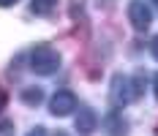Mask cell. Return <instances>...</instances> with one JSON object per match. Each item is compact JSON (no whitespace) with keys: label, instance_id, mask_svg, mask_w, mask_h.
I'll return each instance as SVG.
<instances>
[{"label":"cell","instance_id":"cell-7","mask_svg":"<svg viewBox=\"0 0 158 136\" xmlns=\"http://www.w3.org/2000/svg\"><path fill=\"white\" fill-rule=\"evenodd\" d=\"M19 98H22V104H27V106H38L44 101V90L41 87H25L19 93Z\"/></svg>","mask_w":158,"mask_h":136},{"label":"cell","instance_id":"cell-10","mask_svg":"<svg viewBox=\"0 0 158 136\" xmlns=\"http://www.w3.org/2000/svg\"><path fill=\"white\" fill-rule=\"evenodd\" d=\"M0 136H14V122H11V120L0 122Z\"/></svg>","mask_w":158,"mask_h":136},{"label":"cell","instance_id":"cell-6","mask_svg":"<svg viewBox=\"0 0 158 136\" xmlns=\"http://www.w3.org/2000/svg\"><path fill=\"white\" fill-rule=\"evenodd\" d=\"M106 131H109V136H126L128 122L123 120L120 112H109V117H106Z\"/></svg>","mask_w":158,"mask_h":136},{"label":"cell","instance_id":"cell-4","mask_svg":"<svg viewBox=\"0 0 158 136\" xmlns=\"http://www.w3.org/2000/svg\"><path fill=\"white\" fill-rule=\"evenodd\" d=\"M74 125H77L79 136H93L95 128H98V114H95L90 106H82L77 112V120H74Z\"/></svg>","mask_w":158,"mask_h":136},{"label":"cell","instance_id":"cell-15","mask_svg":"<svg viewBox=\"0 0 158 136\" xmlns=\"http://www.w3.org/2000/svg\"><path fill=\"white\" fill-rule=\"evenodd\" d=\"M153 95H156V101H158V74L153 76Z\"/></svg>","mask_w":158,"mask_h":136},{"label":"cell","instance_id":"cell-12","mask_svg":"<svg viewBox=\"0 0 158 136\" xmlns=\"http://www.w3.org/2000/svg\"><path fill=\"white\" fill-rule=\"evenodd\" d=\"M27 136H47V128H44V125H35V128H33Z\"/></svg>","mask_w":158,"mask_h":136},{"label":"cell","instance_id":"cell-13","mask_svg":"<svg viewBox=\"0 0 158 136\" xmlns=\"http://www.w3.org/2000/svg\"><path fill=\"white\" fill-rule=\"evenodd\" d=\"M6 104H8V93H6L3 87H0V112L6 109Z\"/></svg>","mask_w":158,"mask_h":136},{"label":"cell","instance_id":"cell-2","mask_svg":"<svg viewBox=\"0 0 158 136\" xmlns=\"http://www.w3.org/2000/svg\"><path fill=\"white\" fill-rule=\"evenodd\" d=\"M128 19L134 25V30H147L153 25V11L144 0H128Z\"/></svg>","mask_w":158,"mask_h":136},{"label":"cell","instance_id":"cell-9","mask_svg":"<svg viewBox=\"0 0 158 136\" xmlns=\"http://www.w3.org/2000/svg\"><path fill=\"white\" fill-rule=\"evenodd\" d=\"M142 87H144V74H136L131 79V95L139 98V95H142Z\"/></svg>","mask_w":158,"mask_h":136},{"label":"cell","instance_id":"cell-8","mask_svg":"<svg viewBox=\"0 0 158 136\" xmlns=\"http://www.w3.org/2000/svg\"><path fill=\"white\" fill-rule=\"evenodd\" d=\"M30 8H33V14L47 16V14H52L57 8V0H30Z\"/></svg>","mask_w":158,"mask_h":136},{"label":"cell","instance_id":"cell-11","mask_svg":"<svg viewBox=\"0 0 158 136\" xmlns=\"http://www.w3.org/2000/svg\"><path fill=\"white\" fill-rule=\"evenodd\" d=\"M150 55L158 60V35H153V41H150Z\"/></svg>","mask_w":158,"mask_h":136},{"label":"cell","instance_id":"cell-1","mask_svg":"<svg viewBox=\"0 0 158 136\" xmlns=\"http://www.w3.org/2000/svg\"><path fill=\"white\" fill-rule=\"evenodd\" d=\"M57 68H60V52H57L55 46H49V44L33 46V52H30V71H35V74H41V76H52Z\"/></svg>","mask_w":158,"mask_h":136},{"label":"cell","instance_id":"cell-17","mask_svg":"<svg viewBox=\"0 0 158 136\" xmlns=\"http://www.w3.org/2000/svg\"><path fill=\"white\" fill-rule=\"evenodd\" d=\"M156 3H158V0H156Z\"/></svg>","mask_w":158,"mask_h":136},{"label":"cell","instance_id":"cell-5","mask_svg":"<svg viewBox=\"0 0 158 136\" xmlns=\"http://www.w3.org/2000/svg\"><path fill=\"white\" fill-rule=\"evenodd\" d=\"M131 82H128L126 76H114V79H112V104L114 106H126L128 101H134V95H131Z\"/></svg>","mask_w":158,"mask_h":136},{"label":"cell","instance_id":"cell-14","mask_svg":"<svg viewBox=\"0 0 158 136\" xmlns=\"http://www.w3.org/2000/svg\"><path fill=\"white\" fill-rule=\"evenodd\" d=\"M14 3H19V0H0V8H11Z\"/></svg>","mask_w":158,"mask_h":136},{"label":"cell","instance_id":"cell-3","mask_svg":"<svg viewBox=\"0 0 158 136\" xmlns=\"http://www.w3.org/2000/svg\"><path fill=\"white\" fill-rule=\"evenodd\" d=\"M77 106H79V101L71 90H57L52 95V101H49V112L55 117H68L71 112H77Z\"/></svg>","mask_w":158,"mask_h":136},{"label":"cell","instance_id":"cell-16","mask_svg":"<svg viewBox=\"0 0 158 136\" xmlns=\"http://www.w3.org/2000/svg\"><path fill=\"white\" fill-rule=\"evenodd\" d=\"M55 136H71V134H65V131H57V134H55Z\"/></svg>","mask_w":158,"mask_h":136}]
</instances>
